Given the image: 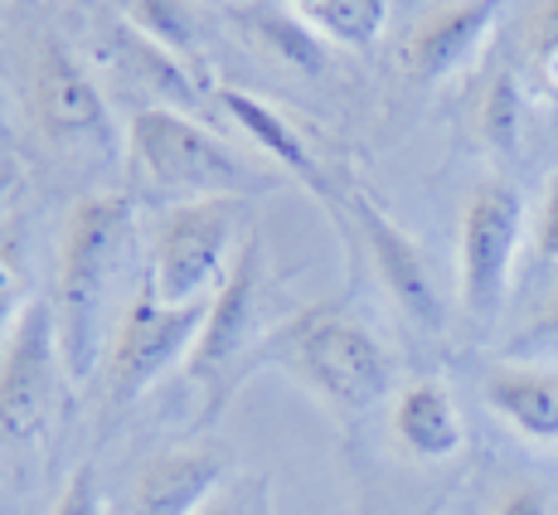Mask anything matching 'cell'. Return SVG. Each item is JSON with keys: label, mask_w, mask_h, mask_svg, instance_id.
Returning <instances> with one entry per match:
<instances>
[{"label": "cell", "mask_w": 558, "mask_h": 515, "mask_svg": "<svg viewBox=\"0 0 558 515\" xmlns=\"http://www.w3.org/2000/svg\"><path fill=\"white\" fill-rule=\"evenodd\" d=\"M257 370H282L336 423H360L399 394V356L364 311L340 297L292 307L272 326Z\"/></svg>", "instance_id": "obj_1"}, {"label": "cell", "mask_w": 558, "mask_h": 515, "mask_svg": "<svg viewBox=\"0 0 558 515\" xmlns=\"http://www.w3.org/2000/svg\"><path fill=\"white\" fill-rule=\"evenodd\" d=\"M136 249V200L132 190H93L63 219L59 283H53V321L69 380L83 384L107 356L112 326L122 316L117 287Z\"/></svg>", "instance_id": "obj_2"}, {"label": "cell", "mask_w": 558, "mask_h": 515, "mask_svg": "<svg viewBox=\"0 0 558 515\" xmlns=\"http://www.w3.org/2000/svg\"><path fill=\"white\" fill-rule=\"evenodd\" d=\"M277 287L282 283H277V273H272V249H267V239L253 229V239L243 243L239 263H233L229 283L209 297L199 340L185 360L190 384H195L204 399L199 433H209V428L229 414L243 380L257 374L267 336H272V326L287 316V311L277 307Z\"/></svg>", "instance_id": "obj_3"}, {"label": "cell", "mask_w": 558, "mask_h": 515, "mask_svg": "<svg viewBox=\"0 0 558 515\" xmlns=\"http://www.w3.org/2000/svg\"><path fill=\"white\" fill-rule=\"evenodd\" d=\"M126 176L132 200L146 195L151 205H180L204 195H263V170L233 152L219 132L180 107H136L126 117Z\"/></svg>", "instance_id": "obj_4"}, {"label": "cell", "mask_w": 558, "mask_h": 515, "mask_svg": "<svg viewBox=\"0 0 558 515\" xmlns=\"http://www.w3.org/2000/svg\"><path fill=\"white\" fill-rule=\"evenodd\" d=\"M248 239H253V200L243 195H204V200H180V205H160L151 214L146 283L170 307L209 302L229 283Z\"/></svg>", "instance_id": "obj_5"}, {"label": "cell", "mask_w": 558, "mask_h": 515, "mask_svg": "<svg viewBox=\"0 0 558 515\" xmlns=\"http://www.w3.org/2000/svg\"><path fill=\"white\" fill-rule=\"evenodd\" d=\"M530 214L506 176H481L457 219V302L471 326H490L506 311Z\"/></svg>", "instance_id": "obj_6"}, {"label": "cell", "mask_w": 558, "mask_h": 515, "mask_svg": "<svg viewBox=\"0 0 558 515\" xmlns=\"http://www.w3.org/2000/svg\"><path fill=\"white\" fill-rule=\"evenodd\" d=\"M204 311H209V302H190V307L160 302L146 277L132 287V297H126L122 316L112 326V340H107V356H102L107 414L132 409L180 360H190L199 326H204Z\"/></svg>", "instance_id": "obj_7"}, {"label": "cell", "mask_w": 558, "mask_h": 515, "mask_svg": "<svg viewBox=\"0 0 558 515\" xmlns=\"http://www.w3.org/2000/svg\"><path fill=\"white\" fill-rule=\"evenodd\" d=\"M63 380H69V364H63L53 307L29 302L0 350V447H29L45 433L59 409Z\"/></svg>", "instance_id": "obj_8"}, {"label": "cell", "mask_w": 558, "mask_h": 515, "mask_svg": "<svg viewBox=\"0 0 558 515\" xmlns=\"http://www.w3.org/2000/svg\"><path fill=\"white\" fill-rule=\"evenodd\" d=\"M29 107H35L39 136L59 152L83 156L112 146V112L98 79L53 29H45L29 53Z\"/></svg>", "instance_id": "obj_9"}, {"label": "cell", "mask_w": 558, "mask_h": 515, "mask_svg": "<svg viewBox=\"0 0 558 515\" xmlns=\"http://www.w3.org/2000/svg\"><path fill=\"white\" fill-rule=\"evenodd\" d=\"M340 224H345L350 239L369 258L374 277H379L393 311H399L408 326L423 331V336H437V331L447 326V302L433 277V263L417 249L413 233L384 205H374L364 190H345V214H340Z\"/></svg>", "instance_id": "obj_10"}, {"label": "cell", "mask_w": 558, "mask_h": 515, "mask_svg": "<svg viewBox=\"0 0 558 515\" xmlns=\"http://www.w3.org/2000/svg\"><path fill=\"white\" fill-rule=\"evenodd\" d=\"M233 463H239V453L223 438L160 447L132 471L117 515H199L229 487Z\"/></svg>", "instance_id": "obj_11"}, {"label": "cell", "mask_w": 558, "mask_h": 515, "mask_svg": "<svg viewBox=\"0 0 558 515\" xmlns=\"http://www.w3.org/2000/svg\"><path fill=\"white\" fill-rule=\"evenodd\" d=\"M209 98L219 103V112L248 136L257 152L272 160V166H282L292 180H302L311 195H316V205H326V214L340 224V214H345V185L320 166V156L311 152L306 132L282 112V107L272 98H263V93H253V88H239V83H219Z\"/></svg>", "instance_id": "obj_12"}, {"label": "cell", "mask_w": 558, "mask_h": 515, "mask_svg": "<svg viewBox=\"0 0 558 515\" xmlns=\"http://www.w3.org/2000/svg\"><path fill=\"white\" fill-rule=\"evenodd\" d=\"M506 0H437L399 39V69L413 83H447L461 73L496 29Z\"/></svg>", "instance_id": "obj_13"}, {"label": "cell", "mask_w": 558, "mask_h": 515, "mask_svg": "<svg viewBox=\"0 0 558 515\" xmlns=\"http://www.w3.org/2000/svg\"><path fill=\"white\" fill-rule=\"evenodd\" d=\"M481 404L530 447L558 453V364L549 360H490L476 380Z\"/></svg>", "instance_id": "obj_14"}, {"label": "cell", "mask_w": 558, "mask_h": 515, "mask_svg": "<svg viewBox=\"0 0 558 515\" xmlns=\"http://www.w3.org/2000/svg\"><path fill=\"white\" fill-rule=\"evenodd\" d=\"M389 443L413 467H452L466 453V418L442 380H408L389 399Z\"/></svg>", "instance_id": "obj_15"}, {"label": "cell", "mask_w": 558, "mask_h": 515, "mask_svg": "<svg viewBox=\"0 0 558 515\" xmlns=\"http://www.w3.org/2000/svg\"><path fill=\"white\" fill-rule=\"evenodd\" d=\"M117 20L151 39L160 53L180 63L199 93H214V63H209V35H204V10L199 0H117Z\"/></svg>", "instance_id": "obj_16"}, {"label": "cell", "mask_w": 558, "mask_h": 515, "mask_svg": "<svg viewBox=\"0 0 558 515\" xmlns=\"http://www.w3.org/2000/svg\"><path fill=\"white\" fill-rule=\"evenodd\" d=\"M229 25L248 49L267 53L272 63L302 73V79H320V73L330 69V45L306 25L302 15H296V10L253 0V5H233L229 10Z\"/></svg>", "instance_id": "obj_17"}, {"label": "cell", "mask_w": 558, "mask_h": 515, "mask_svg": "<svg viewBox=\"0 0 558 515\" xmlns=\"http://www.w3.org/2000/svg\"><path fill=\"white\" fill-rule=\"evenodd\" d=\"M466 515H558V491L534 471H486L471 487Z\"/></svg>", "instance_id": "obj_18"}, {"label": "cell", "mask_w": 558, "mask_h": 515, "mask_svg": "<svg viewBox=\"0 0 558 515\" xmlns=\"http://www.w3.org/2000/svg\"><path fill=\"white\" fill-rule=\"evenodd\" d=\"M296 15L316 29L326 45L369 49L389 25V0H311Z\"/></svg>", "instance_id": "obj_19"}, {"label": "cell", "mask_w": 558, "mask_h": 515, "mask_svg": "<svg viewBox=\"0 0 558 515\" xmlns=\"http://www.w3.org/2000/svg\"><path fill=\"white\" fill-rule=\"evenodd\" d=\"M471 127H476L481 146L496 156H510L520 146L524 132V98H520V83H514L510 69H496L476 93V107H471Z\"/></svg>", "instance_id": "obj_20"}, {"label": "cell", "mask_w": 558, "mask_h": 515, "mask_svg": "<svg viewBox=\"0 0 558 515\" xmlns=\"http://www.w3.org/2000/svg\"><path fill=\"white\" fill-rule=\"evenodd\" d=\"M506 356L510 360H549L554 364V356H558V287L530 311V321H524V326L506 340Z\"/></svg>", "instance_id": "obj_21"}, {"label": "cell", "mask_w": 558, "mask_h": 515, "mask_svg": "<svg viewBox=\"0 0 558 515\" xmlns=\"http://www.w3.org/2000/svg\"><path fill=\"white\" fill-rule=\"evenodd\" d=\"M25 307L29 297H25V273H20V239H15V224H5L0 229V350H5Z\"/></svg>", "instance_id": "obj_22"}, {"label": "cell", "mask_w": 558, "mask_h": 515, "mask_svg": "<svg viewBox=\"0 0 558 515\" xmlns=\"http://www.w3.org/2000/svg\"><path fill=\"white\" fill-rule=\"evenodd\" d=\"M520 49L534 69L558 59V0H530L524 25H520Z\"/></svg>", "instance_id": "obj_23"}, {"label": "cell", "mask_w": 558, "mask_h": 515, "mask_svg": "<svg viewBox=\"0 0 558 515\" xmlns=\"http://www.w3.org/2000/svg\"><path fill=\"white\" fill-rule=\"evenodd\" d=\"M49 515H112L102 496V481H98V463H78L73 477L63 481L59 501L49 506Z\"/></svg>", "instance_id": "obj_24"}, {"label": "cell", "mask_w": 558, "mask_h": 515, "mask_svg": "<svg viewBox=\"0 0 558 515\" xmlns=\"http://www.w3.org/2000/svg\"><path fill=\"white\" fill-rule=\"evenodd\" d=\"M534 263L558 273V170L544 180V200L534 214Z\"/></svg>", "instance_id": "obj_25"}, {"label": "cell", "mask_w": 558, "mask_h": 515, "mask_svg": "<svg viewBox=\"0 0 558 515\" xmlns=\"http://www.w3.org/2000/svg\"><path fill=\"white\" fill-rule=\"evenodd\" d=\"M199 515H267V477H239Z\"/></svg>", "instance_id": "obj_26"}]
</instances>
